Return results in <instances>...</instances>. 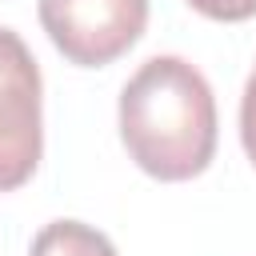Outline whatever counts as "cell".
<instances>
[{
  "mask_svg": "<svg viewBox=\"0 0 256 256\" xmlns=\"http://www.w3.org/2000/svg\"><path fill=\"white\" fill-rule=\"evenodd\" d=\"M40 24L68 64L104 68L144 36L148 0H40Z\"/></svg>",
  "mask_w": 256,
  "mask_h": 256,
  "instance_id": "2",
  "label": "cell"
},
{
  "mask_svg": "<svg viewBox=\"0 0 256 256\" xmlns=\"http://www.w3.org/2000/svg\"><path fill=\"white\" fill-rule=\"evenodd\" d=\"M32 256H116L112 240L80 220H52L36 232Z\"/></svg>",
  "mask_w": 256,
  "mask_h": 256,
  "instance_id": "4",
  "label": "cell"
},
{
  "mask_svg": "<svg viewBox=\"0 0 256 256\" xmlns=\"http://www.w3.org/2000/svg\"><path fill=\"white\" fill-rule=\"evenodd\" d=\"M120 140L140 172L176 184L216 156V100L184 56H152L120 92Z\"/></svg>",
  "mask_w": 256,
  "mask_h": 256,
  "instance_id": "1",
  "label": "cell"
},
{
  "mask_svg": "<svg viewBox=\"0 0 256 256\" xmlns=\"http://www.w3.org/2000/svg\"><path fill=\"white\" fill-rule=\"evenodd\" d=\"M200 16L208 20H224V24H236V20H252L256 16V0H188Z\"/></svg>",
  "mask_w": 256,
  "mask_h": 256,
  "instance_id": "5",
  "label": "cell"
},
{
  "mask_svg": "<svg viewBox=\"0 0 256 256\" xmlns=\"http://www.w3.org/2000/svg\"><path fill=\"white\" fill-rule=\"evenodd\" d=\"M40 152V68L28 44L0 24V192L28 184Z\"/></svg>",
  "mask_w": 256,
  "mask_h": 256,
  "instance_id": "3",
  "label": "cell"
},
{
  "mask_svg": "<svg viewBox=\"0 0 256 256\" xmlns=\"http://www.w3.org/2000/svg\"><path fill=\"white\" fill-rule=\"evenodd\" d=\"M240 140H244L248 160L256 164V72L248 76V84H244V100H240Z\"/></svg>",
  "mask_w": 256,
  "mask_h": 256,
  "instance_id": "6",
  "label": "cell"
}]
</instances>
